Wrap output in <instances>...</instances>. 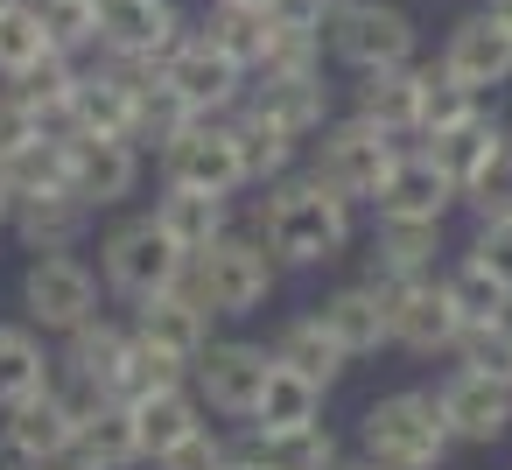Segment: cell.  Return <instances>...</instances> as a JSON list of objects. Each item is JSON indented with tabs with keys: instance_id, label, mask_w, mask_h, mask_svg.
I'll return each instance as SVG.
<instances>
[{
	"instance_id": "55",
	"label": "cell",
	"mask_w": 512,
	"mask_h": 470,
	"mask_svg": "<svg viewBox=\"0 0 512 470\" xmlns=\"http://www.w3.org/2000/svg\"><path fill=\"white\" fill-rule=\"evenodd\" d=\"M505 148H512V127H505Z\"/></svg>"
},
{
	"instance_id": "29",
	"label": "cell",
	"mask_w": 512,
	"mask_h": 470,
	"mask_svg": "<svg viewBox=\"0 0 512 470\" xmlns=\"http://www.w3.org/2000/svg\"><path fill=\"white\" fill-rule=\"evenodd\" d=\"M127 351H134V330H120V323H78L71 330V344H64V372L78 379V386H99V393H113V379H120V365H127Z\"/></svg>"
},
{
	"instance_id": "47",
	"label": "cell",
	"mask_w": 512,
	"mask_h": 470,
	"mask_svg": "<svg viewBox=\"0 0 512 470\" xmlns=\"http://www.w3.org/2000/svg\"><path fill=\"white\" fill-rule=\"evenodd\" d=\"M36 134H43V120H36V113H29L15 92H0V162H15V155H22Z\"/></svg>"
},
{
	"instance_id": "17",
	"label": "cell",
	"mask_w": 512,
	"mask_h": 470,
	"mask_svg": "<svg viewBox=\"0 0 512 470\" xmlns=\"http://www.w3.org/2000/svg\"><path fill=\"white\" fill-rule=\"evenodd\" d=\"M197 372V393L218 407V414H253L260 407V386H267V372H274V351H260V344H204V358L190 365Z\"/></svg>"
},
{
	"instance_id": "48",
	"label": "cell",
	"mask_w": 512,
	"mask_h": 470,
	"mask_svg": "<svg viewBox=\"0 0 512 470\" xmlns=\"http://www.w3.org/2000/svg\"><path fill=\"white\" fill-rule=\"evenodd\" d=\"M330 15H337V0H274V29H295V36H330Z\"/></svg>"
},
{
	"instance_id": "40",
	"label": "cell",
	"mask_w": 512,
	"mask_h": 470,
	"mask_svg": "<svg viewBox=\"0 0 512 470\" xmlns=\"http://www.w3.org/2000/svg\"><path fill=\"white\" fill-rule=\"evenodd\" d=\"M470 113H477V92L463 78H449L442 64H428V85H421V141L442 134V127H456V120H470Z\"/></svg>"
},
{
	"instance_id": "34",
	"label": "cell",
	"mask_w": 512,
	"mask_h": 470,
	"mask_svg": "<svg viewBox=\"0 0 512 470\" xmlns=\"http://www.w3.org/2000/svg\"><path fill=\"white\" fill-rule=\"evenodd\" d=\"M316 414H323V386L274 358V372H267V386H260V407H253V428H302V421H316Z\"/></svg>"
},
{
	"instance_id": "32",
	"label": "cell",
	"mask_w": 512,
	"mask_h": 470,
	"mask_svg": "<svg viewBox=\"0 0 512 470\" xmlns=\"http://www.w3.org/2000/svg\"><path fill=\"white\" fill-rule=\"evenodd\" d=\"M127 407H134V428H141V456H148V463H155L162 449H176L190 428H204L190 386H162V393H141V400H127Z\"/></svg>"
},
{
	"instance_id": "38",
	"label": "cell",
	"mask_w": 512,
	"mask_h": 470,
	"mask_svg": "<svg viewBox=\"0 0 512 470\" xmlns=\"http://www.w3.org/2000/svg\"><path fill=\"white\" fill-rule=\"evenodd\" d=\"M449 302H456V316H463V330H484V323H512V288L505 281H491L477 260H463L449 281Z\"/></svg>"
},
{
	"instance_id": "16",
	"label": "cell",
	"mask_w": 512,
	"mask_h": 470,
	"mask_svg": "<svg viewBox=\"0 0 512 470\" xmlns=\"http://www.w3.org/2000/svg\"><path fill=\"white\" fill-rule=\"evenodd\" d=\"M71 449H78V407H71V393L50 386V393L8 407V456H15V463L50 470V463H64Z\"/></svg>"
},
{
	"instance_id": "21",
	"label": "cell",
	"mask_w": 512,
	"mask_h": 470,
	"mask_svg": "<svg viewBox=\"0 0 512 470\" xmlns=\"http://www.w3.org/2000/svg\"><path fill=\"white\" fill-rule=\"evenodd\" d=\"M421 64H386V71H358V120L386 127V134H421Z\"/></svg>"
},
{
	"instance_id": "6",
	"label": "cell",
	"mask_w": 512,
	"mask_h": 470,
	"mask_svg": "<svg viewBox=\"0 0 512 470\" xmlns=\"http://www.w3.org/2000/svg\"><path fill=\"white\" fill-rule=\"evenodd\" d=\"M393 162H400V134H386V127L358 120V113L337 120V127H323L316 176H323L337 197H379L386 176H393Z\"/></svg>"
},
{
	"instance_id": "2",
	"label": "cell",
	"mask_w": 512,
	"mask_h": 470,
	"mask_svg": "<svg viewBox=\"0 0 512 470\" xmlns=\"http://www.w3.org/2000/svg\"><path fill=\"white\" fill-rule=\"evenodd\" d=\"M358 442H365V463H379V470H435L456 435H449L435 393H386L365 407Z\"/></svg>"
},
{
	"instance_id": "44",
	"label": "cell",
	"mask_w": 512,
	"mask_h": 470,
	"mask_svg": "<svg viewBox=\"0 0 512 470\" xmlns=\"http://www.w3.org/2000/svg\"><path fill=\"white\" fill-rule=\"evenodd\" d=\"M463 197H470V211H477V218H512V148H505V155H498V162L463 190Z\"/></svg>"
},
{
	"instance_id": "36",
	"label": "cell",
	"mask_w": 512,
	"mask_h": 470,
	"mask_svg": "<svg viewBox=\"0 0 512 470\" xmlns=\"http://www.w3.org/2000/svg\"><path fill=\"white\" fill-rule=\"evenodd\" d=\"M232 141H239V162H246V183H281L288 169H295V134H281L274 120H260V113H239L232 120Z\"/></svg>"
},
{
	"instance_id": "20",
	"label": "cell",
	"mask_w": 512,
	"mask_h": 470,
	"mask_svg": "<svg viewBox=\"0 0 512 470\" xmlns=\"http://www.w3.org/2000/svg\"><path fill=\"white\" fill-rule=\"evenodd\" d=\"M463 190L435 169V155L421 148V155H400L393 162V176H386V190L372 197L379 204V218H393V225H442V211L456 204Z\"/></svg>"
},
{
	"instance_id": "37",
	"label": "cell",
	"mask_w": 512,
	"mask_h": 470,
	"mask_svg": "<svg viewBox=\"0 0 512 470\" xmlns=\"http://www.w3.org/2000/svg\"><path fill=\"white\" fill-rule=\"evenodd\" d=\"M274 358H281V365H295L302 379L330 386V379L344 372V358H351V351H344V344H337V337L323 330V316H302V323H288V330H281Z\"/></svg>"
},
{
	"instance_id": "22",
	"label": "cell",
	"mask_w": 512,
	"mask_h": 470,
	"mask_svg": "<svg viewBox=\"0 0 512 470\" xmlns=\"http://www.w3.org/2000/svg\"><path fill=\"white\" fill-rule=\"evenodd\" d=\"M428 155H435V169L456 183V190H470L498 155H505V120H491L484 106L470 113V120H456V127H442V134H428Z\"/></svg>"
},
{
	"instance_id": "26",
	"label": "cell",
	"mask_w": 512,
	"mask_h": 470,
	"mask_svg": "<svg viewBox=\"0 0 512 470\" xmlns=\"http://www.w3.org/2000/svg\"><path fill=\"white\" fill-rule=\"evenodd\" d=\"M197 127V113L183 106V92L162 78V64H148L134 78V148H169Z\"/></svg>"
},
{
	"instance_id": "3",
	"label": "cell",
	"mask_w": 512,
	"mask_h": 470,
	"mask_svg": "<svg viewBox=\"0 0 512 470\" xmlns=\"http://www.w3.org/2000/svg\"><path fill=\"white\" fill-rule=\"evenodd\" d=\"M323 43H330V57L351 64V71H386V64H414L421 29H414L407 8H393V0H337Z\"/></svg>"
},
{
	"instance_id": "18",
	"label": "cell",
	"mask_w": 512,
	"mask_h": 470,
	"mask_svg": "<svg viewBox=\"0 0 512 470\" xmlns=\"http://www.w3.org/2000/svg\"><path fill=\"white\" fill-rule=\"evenodd\" d=\"M442 421H449V435L456 442H498L505 428H512V386L505 379H491V372H456V379H442Z\"/></svg>"
},
{
	"instance_id": "45",
	"label": "cell",
	"mask_w": 512,
	"mask_h": 470,
	"mask_svg": "<svg viewBox=\"0 0 512 470\" xmlns=\"http://www.w3.org/2000/svg\"><path fill=\"white\" fill-rule=\"evenodd\" d=\"M225 463H232V456H225V442H218L211 428H190L176 449L155 456V470H225Z\"/></svg>"
},
{
	"instance_id": "53",
	"label": "cell",
	"mask_w": 512,
	"mask_h": 470,
	"mask_svg": "<svg viewBox=\"0 0 512 470\" xmlns=\"http://www.w3.org/2000/svg\"><path fill=\"white\" fill-rule=\"evenodd\" d=\"M491 8H498V15H505V22H512V0H491Z\"/></svg>"
},
{
	"instance_id": "25",
	"label": "cell",
	"mask_w": 512,
	"mask_h": 470,
	"mask_svg": "<svg viewBox=\"0 0 512 470\" xmlns=\"http://www.w3.org/2000/svg\"><path fill=\"white\" fill-rule=\"evenodd\" d=\"M435 239H442V225H393V218H379L372 253H365V281H372V288H393V281L428 274Z\"/></svg>"
},
{
	"instance_id": "28",
	"label": "cell",
	"mask_w": 512,
	"mask_h": 470,
	"mask_svg": "<svg viewBox=\"0 0 512 470\" xmlns=\"http://www.w3.org/2000/svg\"><path fill=\"white\" fill-rule=\"evenodd\" d=\"M253 456L260 470H337V435L323 421H302V428H253V442L239 449Z\"/></svg>"
},
{
	"instance_id": "30",
	"label": "cell",
	"mask_w": 512,
	"mask_h": 470,
	"mask_svg": "<svg viewBox=\"0 0 512 470\" xmlns=\"http://www.w3.org/2000/svg\"><path fill=\"white\" fill-rule=\"evenodd\" d=\"M15 85V99L43 120V134H57L64 141V120H71V92H78V64H71V50H50L43 64H29L22 78H8Z\"/></svg>"
},
{
	"instance_id": "15",
	"label": "cell",
	"mask_w": 512,
	"mask_h": 470,
	"mask_svg": "<svg viewBox=\"0 0 512 470\" xmlns=\"http://www.w3.org/2000/svg\"><path fill=\"white\" fill-rule=\"evenodd\" d=\"M141 71L148 64H134V57H106L99 71H78L64 134H127L134 141V78Z\"/></svg>"
},
{
	"instance_id": "56",
	"label": "cell",
	"mask_w": 512,
	"mask_h": 470,
	"mask_svg": "<svg viewBox=\"0 0 512 470\" xmlns=\"http://www.w3.org/2000/svg\"><path fill=\"white\" fill-rule=\"evenodd\" d=\"M0 8H15V0H0Z\"/></svg>"
},
{
	"instance_id": "43",
	"label": "cell",
	"mask_w": 512,
	"mask_h": 470,
	"mask_svg": "<svg viewBox=\"0 0 512 470\" xmlns=\"http://www.w3.org/2000/svg\"><path fill=\"white\" fill-rule=\"evenodd\" d=\"M456 351H463V365H470V372H491V379H505V386H512V323L463 330V337H456Z\"/></svg>"
},
{
	"instance_id": "52",
	"label": "cell",
	"mask_w": 512,
	"mask_h": 470,
	"mask_svg": "<svg viewBox=\"0 0 512 470\" xmlns=\"http://www.w3.org/2000/svg\"><path fill=\"white\" fill-rule=\"evenodd\" d=\"M225 470H260V463H253V456H232V463H225Z\"/></svg>"
},
{
	"instance_id": "10",
	"label": "cell",
	"mask_w": 512,
	"mask_h": 470,
	"mask_svg": "<svg viewBox=\"0 0 512 470\" xmlns=\"http://www.w3.org/2000/svg\"><path fill=\"white\" fill-rule=\"evenodd\" d=\"M134 337L155 344V351H169L176 365H197L204 344H211V302H204V295L190 288V274H183L176 288H162V295H148V302L134 309Z\"/></svg>"
},
{
	"instance_id": "46",
	"label": "cell",
	"mask_w": 512,
	"mask_h": 470,
	"mask_svg": "<svg viewBox=\"0 0 512 470\" xmlns=\"http://www.w3.org/2000/svg\"><path fill=\"white\" fill-rule=\"evenodd\" d=\"M470 260H477L491 281H505V288H512V218H484V225H477V239H470Z\"/></svg>"
},
{
	"instance_id": "42",
	"label": "cell",
	"mask_w": 512,
	"mask_h": 470,
	"mask_svg": "<svg viewBox=\"0 0 512 470\" xmlns=\"http://www.w3.org/2000/svg\"><path fill=\"white\" fill-rule=\"evenodd\" d=\"M43 8V29H50V43L57 50H92L99 43V0H36Z\"/></svg>"
},
{
	"instance_id": "4",
	"label": "cell",
	"mask_w": 512,
	"mask_h": 470,
	"mask_svg": "<svg viewBox=\"0 0 512 470\" xmlns=\"http://www.w3.org/2000/svg\"><path fill=\"white\" fill-rule=\"evenodd\" d=\"M190 288L211 302V316H246V309H260L267 288H274V253H267V239L225 232L218 246H204V253L190 260Z\"/></svg>"
},
{
	"instance_id": "12",
	"label": "cell",
	"mask_w": 512,
	"mask_h": 470,
	"mask_svg": "<svg viewBox=\"0 0 512 470\" xmlns=\"http://www.w3.org/2000/svg\"><path fill=\"white\" fill-rule=\"evenodd\" d=\"M183 36L176 0H99V50L106 57H134V64H162Z\"/></svg>"
},
{
	"instance_id": "14",
	"label": "cell",
	"mask_w": 512,
	"mask_h": 470,
	"mask_svg": "<svg viewBox=\"0 0 512 470\" xmlns=\"http://www.w3.org/2000/svg\"><path fill=\"white\" fill-rule=\"evenodd\" d=\"M379 295H386L393 344H407V351H449V344L463 337V316H456V302H449L442 281L414 274V281H393V288H379Z\"/></svg>"
},
{
	"instance_id": "11",
	"label": "cell",
	"mask_w": 512,
	"mask_h": 470,
	"mask_svg": "<svg viewBox=\"0 0 512 470\" xmlns=\"http://www.w3.org/2000/svg\"><path fill=\"white\" fill-rule=\"evenodd\" d=\"M449 78H463L477 99L491 92V85H505L512 78V22L498 15V8H477V15H463L456 29H449V43H442V57H435Z\"/></svg>"
},
{
	"instance_id": "39",
	"label": "cell",
	"mask_w": 512,
	"mask_h": 470,
	"mask_svg": "<svg viewBox=\"0 0 512 470\" xmlns=\"http://www.w3.org/2000/svg\"><path fill=\"white\" fill-rule=\"evenodd\" d=\"M57 43L43 29V8L36 0H15V8H0V78H22L29 64H43Z\"/></svg>"
},
{
	"instance_id": "7",
	"label": "cell",
	"mask_w": 512,
	"mask_h": 470,
	"mask_svg": "<svg viewBox=\"0 0 512 470\" xmlns=\"http://www.w3.org/2000/svg\"><path fill=\"white\" fill-rule=\"evenodd\" d=\"M162 78L183 92V106H190L197 120L232 113V106L253 92V85H246L253 71H246V64H232V57H225L218 43H204V36H176V50L162 57Z\"/></svg>"
},
{
	"instance_id": "41",
	"label": "cell",
	"mask_w": 512,
	"mask_h": 470,
	"mask_svg": "<svg viewBox=\"0 0 512 470\" xmlns=\"http://www.w3.org/2000/svg\"><path fill=\"white\" fill-rule=\"evenodd\" d=\"M183 372H190V365H176L169 351H155V344H141V337H134V351H127V365H120V379H113V400H141V393H162V386H183Z\"/></svg>"
},
{
	"instance_id": "35",
	"label": "cell",
	"mask_w": 512,
	"mask_h": 470,
	"mask_svg": "<svg viewBox=\"0 0 512 470\" xmlns=\"http://www.w3.org/2000/svg\"><path fill=\"white\" fill-rule=\"evenodd\" d=\"M197 36H204V43H218L232 64L260 71V64H267V50H274V15H253V8H218V0H211V22H204Z\"/></svg>"
},
{
	"instance_id": "33",
	"label": "cell",
	"mask_w": 512,
	"mask_h": 470,
	"mask_svg": "<svg viewBox=\"0 0 512 470\" xmlns=\"http://www.w3.org/2000/svg\"><path fill=\"white\" fill-rule=\"evenodd\" d=\"M36 393H50V358H43L36 330L0 323V407H22Z\"/></svg>"
},
{
	"instance_id": "49",
	"label": "cell",
	"mask_w": 512,
	"mask_h": 470,
	"mask_svg": "<svg viewBox=\"0 0 512 470\" xmlns=\"http://www.w3.org/2000/svg\"><path fill=\"white\" fill-rule=\"evenodd\" d=\"M15 204H22V197H15V183H8V169H0V225H15Z\"/></svg>"
},
{
	"instance_id": "23",
	"label": "cell",
	"mask_w": 512,
	"mask_h": 470,
	"mask_svg": "<svg viewBox=\"0 0 512 470\" xmlns=\"http://www.w3.org/2000/svg\"><path fill=\"white\" fill-rule=\"evenodd\" d=\"M92 225V204L78 190H43V197H22L15 204V232L29 253H71Z\"/></svg>"
},
{
	"instance_id": "19",
	"label": "cell",
	"mask_w": 512,
	"mask_h": 470,
	"mask_svg": "<svg viewBox=\"0 0 512 470\" xmlns=\"http://www.w3.org/2000/svg\"><path fill=\"white\" fill-rule=\"evenodd\" d=\"M246 113H260V120H274L281 134H323V120H330V85H323V64L316 71H267L260 85H253V99H246Z\"/></svg>"
},
{
	"instance_id": "51",
	"label": "cell",
	"mask_w": 512,
	"mask_h": 470,
	"mask_svg": "<svg viewBox=\"0 0 512 470\" xmlns=\"http://www.w3.org/2000/svg\"><path fill=\"white\" fill-rule=\"evenodd\" d=\"M218 8H253V15H274V0H218Z\"/></svg>"
},
{
	"instance_id": "1",
	"label": "cell",
	"mask_w": 512,
	"mask_h": 470,
	"mask_svg": "<svg viewBox=\"0 0 512 470\" xmlns=\"http://www.w3.org/2000/svg\"><path fill=\"white\" fill-rule=\"evenodd\" d=\"M260 239L288 267H323L351 246V197H337L323 176H295V183L281 176L274 204L260 211Z\"/></svg>"
},
{
	"instance_id": "27",
	"label": "cell",
	"mask_w": 512,
	"mask_h": 470,
	"mask_svg": "<svg viewBox=\"0 0 512 470\" xmlns=\"http://www.w3.org/2000/svg\"><path fill=\"white\" fill-rule=\"evenodd\" d=\"M155 225L197 260L204 246H218L225 239V197H211V190H183V183H169L162 197H155Z\"/></svg>"
},
{
	"instance_id": "31",
	"label": "cell",
	"mask_w": 512,
	"mask_h": 470,
	"mask_svg": "<svg viewBox=\"0 0 512 470\" xmlns=\"http://www.w3.org/2000/svg\"><path fill=\"white\" fill-rule=\"evenodd\" d=\"M78 456H92V463H106V470L141 463V428H134V407L106 393L92 414H78Z\"/></svg>"
},
{
	"instance_id": "9",
	"label": "cell",
	"mask_w": 512,
	"mask_h": 470,
	"mask_svg": "<svg viewBox=\"0 0 512 470\" xmlns=\"http://www.w3.org/2000/svg\"><path fill=\"white\" fill-rule=\"evenodd\" d=\"M64 169H71V190L99 211V204L134 197V183H141V148H134L127 134H64Z\"/></svg>"
},
{
	"instance_id": "50",
	"label": "cell",
	"mask_w": 512,
	"mask_h": 470,
	"mask_svg": "<svg viewBox=\"0 0 512 470\" xmlns=\"http://www.w3.org/2000/svg\"><path fill=\"white\" fill-rule=\"evenodd\" d=\"M50 470H106V463H92V456H78V449H71V456H64V463H50Z\"/></svg>"
},
{
	"instance_id": "24",
	"label": "cell",
	"mask_w": 512,
	"mask_h": 470,
	"mask_svg": "<svg viewBox=\"0 0 512 470\" xmlns=\"http://www.w3.org/2000/svg\"><path fill=\"white\" fill-rule=\"evenodd\" d=\"M323 330L351 351V358H365V351H379V344H393V323H386V295L372 288V281H351V288H337L323 309Z\"/></svg>"
},
{
	"instance_id": "8",
	"label": "cell",
	"mask_w": 512,
	"mask_h": 470,
	"mask_svg": "<svg viewBox=\"0 0 512 470\" xmlns=\"http://www.w3.org/2000/svg\"><path fill=\"white\" fill-rule=\"evenodd\" d=\"M22 302H29V316L43 323V330H78V323H92L99 316V281H92V267L85 260H71V253H36V267H29V281H22Z\"/></svg>"
},
{
	"instance_id": "57",
	"label": "cell",
	"mask_w": 512,
	"mask_h": 470,
	"mask_svg": "<svg viewBox=\"0 0 512 470\" xmlns=\"http://www.w3.org/2000/svg\"><path fill=\"white\" fill-rule=\"evenodd\" d=\"M15 470H29V463H15Z\"/></svg>"
},
{
	"instance_id": "13",
	"label": "cell",
	"mask_w": 512,
	"mask_h": 470,
	"mask_svg": "<svg viewBox=\"0 0 512 470\" xmlns=\"http://www.w3.org/2000/svg\"><path fill=\"white\" fill-rule=\"evenodd\" d=\"M162 176H169V183H183V190H211V197H232V190L246 183V162H239L232 120H225V127L197 120V127H190L183 141H169V148H162Z\"/></svg>"
},
{
	"instance_id": "5",
	"label": "cell",
	"mask_w": 512,
	"mask_h": 470,
	"mask_svg": "<svg viewBox=\"0 0 512 470\" xmlns=\"http://www.w3.org/2000/svg\"><path fill=\"white\" fill-rule=\"evenodd\" d=\"M183 274H190V253L155 225V211H148V218H127V225L106 232V281H113L127 302H148V295L176 288Z\"/></svg>"
},
{
	"instance_id": "54",
	"label": "cell",
	"mask_w": 512,
	"mask_h": 470,
	"mask_svg": "<svg viewBox=\"0 0 512 470\" xmlns=\"http://www.w3.org/2000/svg\"><path fill=\"white\" fill-rule=\"evenodd\" d=\"M344 470H379V463H344Z\"/></svg>"
}]
</instances>
